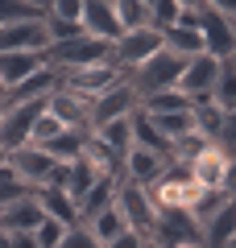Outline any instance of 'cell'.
Here are the masks:
<instances>
[{"instance_id": "1", "label": "cell", "mask_w": 236, "mask_h": 248, "mask_svg": "<svg viewBox=\"0 0 236 248\" xmlns=\"http://www.w3.org/2000/svg\"><path fill=\"white\" fill-rule=\"evenodd\" d=\"M199 42L211 58H232L236 54V9L219 0H199Z\"/></svg>"}, {"instance_id": "2", "label": "cell", "mask_w": 236, "mask_h": 248, "mask_svg": "<svg viewBox=\"0 0 236 248\" xmlns=\"http://www.w3.org/2000/svg\"><path fill=\"white\" fill-rule=\"evenodd\" d=\"M183 66H186V58H174V54H153L149 62H141L133 75H124L129 79V87H133V95L137 99H145V95H157V91H174L178 87V75H183Z\"/></svg>"}, {"instance_id": "3", "label": "cell", "mask_w": 236, "mask_h": 248, "mask_svg": "<svg viewBox=\"0 0 236 248\" xmlns=\"http://www.w3.org/2000/svg\"><path fill=\"white\" fill-rule=\"evenodd\" d=\"M112 207L120 211L124 228H129L137 240H145V244H149V232H153L157 211H153V203H149L145 186H137V182H124V178H120V182H116V195H112Z\"/></svg>"}, {"instance_id": "4", "label": "cell", "mask_w": 236, "mask_h": 248, "mask_svg": "<svg viewBox=\"0 0 236 248\" xmlns=\"http://www.w3.org/2000/svg\"><path fill=\"white\" fill-rule=\"evenodd\" d=\"M46 112V99H21V104H4V116H0V149L17 153L29 145V133H34V120Z\"/></svg>"}, {"instance_id": "5", "label": "cell", "mask_w": 236, "mask_h": 248, "mask_svg": "<svg viewBox=\"0 0 236 248\" xmlns=\"http://www.w3.org/2000/svg\"><path fill=\"white\" fill-rule=\"evenodd\" d=\"M216 79H219V58H211V54H195V58H186L174 91L186 95L191 104H207L211 91H216Z\"/></svg>"}, {"instance_id": "6", "label": "cell", "mask_w": 236, "mask_h": 248, "mask_svg": "<svg viewBox=\"0 0 236 248\" xmlns=\"http://www.w3.org/2000/svg\"><path fill=\"white\" fill-rule=\"evenodd\" d=\"M191 170V182L199 190H228V178H232V153L224 145H203V153L195 161H186Z\"/></svg>"}, {"instance_id": "7", "label": "cell", "mask_w": 236, "mask_h": 248, "mask_svg": "<svg viewBox=\"0 0 236 248\" xmlns=\"http://www.w3.org/2000/svg\"><path fill=\"white\" fill-rule=\"evenodd\" d=\"M120 79L124 75L116 71L112 62H100V66H83V71H62L58 87L70 91V95H79V99H96V95H104L108 87H116Z\"/></svg>"}, {"instance_id": "8", "label": "cell", "mask_w": 236, "mask_h": 248, "mask_svg": "<svg viewBox=\"0 0 236 248\" xmlns=\"http://www.w3.org/2000/svg\"><path fill=\"white\" fill-rule=\"evenodd\" d=\"M183 244H199V223L191 219V211H157L149 248H183Z\"/></svg>"}, {"instance_id": "9", "label": "cell", "mask_w": 236, "mask_h": 248, "mask_svg": "<svg viewBox=\"0 0 236 248\" xmlns=\"http://www.w3.org/2000/svg\"><path fill=\"white\" fill-rule=\"evenodd\" d=\"M137 112V95H133L129 79H120L116 87H108L104 95L91 99V120H87V133H96V128H104V124L112 120H124V116Z\"/></svg>"}, {"instance_id": "10", "label": "cell", "mask_w": 236, "mask_h": 248, "mask_svg": "<svg viewBox=\"0 0 236 248\" xmlns=\"http://www.w3.org/2000/svg\"><path fill=\"white\" fill-rule=\"evenodd\" d=\"M79 25H83V33L96 37V42H108L116 46L120 42V21H116V9L112 0H83V9H79Z\"/></svg>"}, {"instance_id": "11", "label": "cell", "mask_w": 236, "mask_h": 248, "mask_svg": "<svg viewBox=\"0 0 236 248\" xmlns=\"http://www.w3.org/2000/svg\"><path fill=\"white\" fill-rule=\"evenodd\" d=\"M9 170L21 178V182L29 186V190H37V186H46L54 178V170H58V161L50 157L46 149H34V145H25V149L9 153Z\"/></svg>"}, {"instance_id": "12", "label": "cell", "mask_w": 236, "mask_h": 248, "mask_svg": "<svg viewBox=\"0 0 236 248\" xmlns=\"http://www.w3.org/2000/svg\"><path fill=\"white\" fill-rule=\"evenodd\" d=\"M46 29L42 21H21V25H0V54H42Z\"/></svg>"}, {"instance_id": "13", "label": "cell", "mask_w": 236, "mask_h": 248, "mask_svg": "<svg viewBox=\"0 0 236 248\" xmlns=\"http://www.w3.org/2000/svg\"><path fill=\"white\" fill-rule=\"evenodd\" d=\"M29 195H34L42 219H54V223H62V228H75L79 223V211H75V203L67 199L62 186H37V190H29Z\"/></svg>"}, {"instance_id": "14", "label": "cell", "mask_w": 236, "mask_h": 248, "mask_svg": "<svg viewBox=\"0 0 236 248\" xmlns=\"http://www.w3.org/2000/svg\"><path fill=\"white\" fill-rule=\"evenodd\" d=\"M232 244H236V203H228L199 228V248H232Z\"/></svg>"}, {"instance_id": "15", "label": "cell", "mask_w": 236, "mask_h": 248, "mask_svg": "<svg viewBox=\"0 0 236 248\" xmlns=\"http://www.w3.org/2000/svg\"><path fill=\"white\" fill-rule=\"evenodd\" d=\"M170 161L157 157V153H145V149H129L124 153V182H137V186H153L157 174L166 170Z\"/></svg>"}, {"instance_id": "16", "label": "cell", "mask_w": 236, "mask_h": 248, "mask_svg": "<svg viewBox=\"0 0 236 248\" xmlns=\"http://www.w3.org/2000/svg\"><path fill=\"white\" fill-rule=\"evenodd\" d=\"M37 223H42V211H37L34 195H21L0 207V232H34Z\"/></svg>"}, {"instance_id": "17", "label": "cell", "mask_w": 236, "mask_h": 248, "mask_svg": "<svg viewBox=\"0 0 236 248\" xmlns=\"http://www.w3.org/2000/svg\"><path fill=\"white\" fill-rule=\"evenodd\" d=\"M37 71H42V54H0V87H4V95Z\"/></svg>"}, {"instance_id": "18", "label": "cell", "mask_w": 236, "mask_h": 248, "mask_svg": "<svg viewBox=\"0 0 236 248\" xmlns=\"http://www.w3.org/2000/svg\"><path fill=\"white\" fill-rule=\"evenodd\" d=\"M96 182H100V178H96V170H91L83 157H79V161H70V166H62V190H67V199L75 203V211H79V203L87 199V190H91Z\"/></svg>"}, {"instance_id": "19", "label": "cell", "mask_w": 236, "mask_h": 248, "mask_svg": "<svg viewBox=\"0 0 236 248\" xmlns=\"http://www.w3.org/2000/svg\"><path fill=\"white\" fill-rule=\"evenodd\" d=\"M54 87H58V75L50 71V66H42L37 75H29L25 83H17V87L4 95V104H21V99H50Z\"/></svg>"}, {"instance_id": "20", "label": "cell", "mask_w": 236, "mask_h": 248, "mask_svg": "<svg viewBox=\"0 0 236 248\" xmlns=\"http://www.w3.org/2000/svg\"><path fill=\"white\" fill-rule=\"evenodd\" d=\"M83 145H87V133H79V128H62V133L54 137V141H46L42 149L50 153L58 166H70V161L83 157ZM34 149H37V145H34Z\"/></svg>"}, {"instance_id": "21", "label": "cell", "mask_w": 236, "mask_h": 248, "mask_svg": "<svg viewBox=\"0 0 236 248\" xmlns=\"http://www.w3.org/2000/svg\"><path fill=\"white\" fill-rule=\"evenodd\" d=\"M162 50L174 54V58H195V54H203V42L195 29H183V25H170L166 33H162Z\"/></svg>"}, {"instance_id": "22", "label": "cell", "mask_w": 236, "mask_h": 248, "mask_svg": "<svg viewBox=\"0 0 236 248\" xmlns=\"http://www.w3.org/2000/svg\"><path fill=\"white\" fill-rule=\"evenodd\" d=\"M153 128L166 137V145H178L186 137H195V116L191 112H170V116H149Z\"/></svg>"}, {"instance_id": "23", "label": "cell", "mask_w": 236, "mask_h": 248, "mask_svg": "<svg viewBox=\"0 0 236 248\" xmlns=\"http://www.w3.org/2000/svg\"><path fill=\"white\" fill-rule=\"evenodd\" d=\"M83 228H87L91 236L100 240V248H104V244H112L116 236H124V232H129V228H124V219H120V211H116V207H104V211H100V215H91V219L83 223Z\"/></svg>"}, {"instance_id": "24", "label": "cell", "mask_w": 236, "mask_h": 248, "mask_svg": "<svg viewBox=\"0 0 236 248\" xmlns=\"http://www.w3.org/2000/svg\"><path fill=\"white\" fill-rule=\"evenodd\" d=\"M96 137L100 145H104V149H112L116 157H124V153L133 149V128H129V116H124V120H112V124H104V128H96Z\"/></svg>"}, {"instance_id": "25", "label": "cell", "mask_w": 236, "mask_h": 248, "mask_svg": "<svg viewBox=\"0 0 236 248\" xmlns=\"http://www.w3.org/2000/svg\"><path fill=\"white\" fill-rule=\"evenodd\" d=\"M112 9H116V21H120L124 33L149 29V0H112Z\"/></svg>"}, {"instance_id": "26", "label": "cell", "mask_w": 236, "mask_h": 248, "mask_svg": "<svg viewBox=\"0 0 236 248\" xmlns=\"http://www.w3.org/2000/svg\"><path fill=\"white\" fill-rule=\"evenodd\" d=\"M112 195H116V182H104V178H100V182L87 190V199L79 203V223H87L91 215H100L104 207H112Z\"/></svg>"}, {"instance_id": "27", "label": "cell", "mask_w": 236, "mask_h": 248, "mask_svg": "<svg viewBox=\"0 0 236 248\" xmlns=\"http://www.w3.org/2000/svg\"><path fill=\"white\" fill-rule=\"evenodd\" d=\"M46 4H29V0H0V25H21V21H42Z\"/></svg>"}, {"instance_id": "28", "label": "cell", "mask_w": 236, "mask_h": 248, "mask_svg": "<svg viewBox=\"0 0 236 248\" xmlns=\"http://www.w3.org/2000/svg\"><path fill=\"white\" fill-rule=\"evenodd\" d=\"M170 25H178V0H149V29L166 33Z\"/></svg>"}, {"instance_id": "29", "label": "cell", "mask_w": 236, "mask_h": 248, "mask_svg": "<svg viewBox=\"0 0 236 248\" xmlns=\"http://www.w3.org/2000/svg\"><path fill=\"white\" fill-rule=\"evenodd\" d=\"M58 133H62V124L54 120L50 112H42V116L34 120V133H29V145H37V149H42V145H46V141H54Z\"/></svg>"}, {"instance_id": "30", "label": "cell", "mask_w": 236, "mask_h": 248, "mask_svg": "<svg viewBox=\"0 0 236 248\" xmlns=\"http://www.w3.org/2000/svg\"><path fill=\"white\" fill-rule=\"evenodd\" d=\"M58 248H100V240L91 236V232L83 228V223H75V228H67V232H62Z\"/></svg>"}, {"instance_id": "31", "label": "cell", "mask_w": 236, "mask_h": 248, "mask_svg": "<svg viewBox=\"0 0 236 248\" xmlns=\"http://www.w3.org/2000/svg\"><path fill=\"white\" fill-rule=\"evenodd\" d=\"M62 232H67L62 223H54V219H42V223L34 228V244H37V248H58Z\"/></svg>"}, {"instance_id": "32", "label": "cell", "mask_w": 236, "mask_h": 248, "mask_svg": "<svg viewBox=\"0 0 236 248\" xmlns=\"http://www.w3.org/2000/svg\"><path fill=\"white\" fill-rule=\"evenodd\" d=\"M104 248H145V240H137L133 232H124V236H116L112 244H104Z\"/></svg>"}, {"instance_id": "33", "label": "cell", "mask_w": 236, "mask_h": 248, "mask_svg": "<svg viewBox=\"0 0 236 248\" xmlns=\"http://www.w3.org/2000/svg\"><path fill=\"white\" fill-rule=\"evenodd\" d=\"M4 161H9V153H4V149H0V166H4Z\"/></svg>"}, {"instance_id": "34", "label": "cell", "mask_w": 236, "mask_h": 248, "mask_svg": "<svg viewBox=\"0 0 236 248\" xmlns=\"http://www.w3.org/2000/svg\"><path fill=\"white\" fill-rule=\"evenodd\" d=\"M0 116H4V99H0Z\"/></svg>"}, {"instance_id": "35", "label": "cell", "mask_w": 236, "mask_h": 248, "mask_svg": "<svg viewBox=\"0 0 236 248\" xmlns=\"http://www.w3.org/2000/svg\"><path fill=\"white\" fill-rule=\"evenodd\" d=\"M183 248H199V244H183Z\"/></svg>"}, {"instance_id": "36", "label": "cell", "mask_w": 236, "mask_h": 248, "mask_svg": "<svg viewBox=\"0 0 236 248\" xmlns=\"http://www.w3.org/2000/svg\"><path fill=\"white\" fill-rule=\"evenodd\" d=\"M0 99H4V87H0Z\"/></svg>"}]
</instances>
